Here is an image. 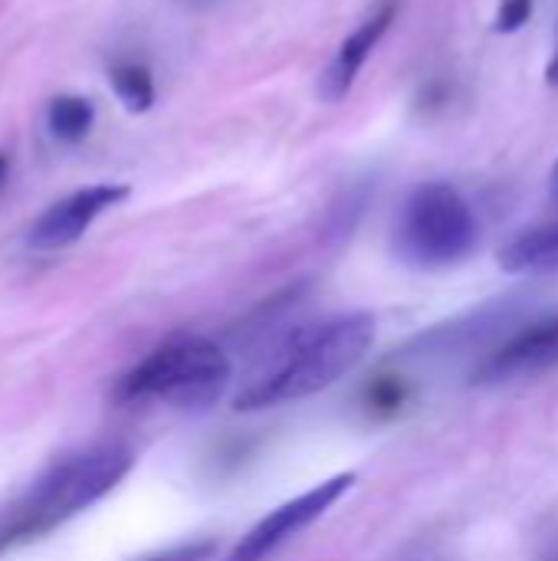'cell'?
Returning a JSON list of instances; mask_svg holds the SVG:
<instances>
[{
	"instance_id": "3957f363",
	"label": "cell",
	"mask_w": 558,
	"mask_h": 561,
	"mask_svg": "<svg viewBox=\"0 0 558 561\" xmlns=\"http://www.w3.org/2000/svg\"><path fill=\"white\" fill-rule=\"evenodd\" d=\"M230 385V358L207 339L178 335L145 355L115 388L118 401H164L207 408Z\"/></svg>"
},
{
	"instance_id": "5b68a950",
	"label": "cell",
	"mask_w": 558,
	"mask_h": 561,
	"mask_svg": "<svg viewBox=\"0 0 558 561\" xmlns=\"http://www.w3.org/2000/svg\"><path fill=\"white\" fill-rule=\"evenodd\" d=\"M355 486V473H339L319 486H312L309 493L283 503L280 510H273L270 516H263L227 556V561H266L276 549H283L293 536H299L303 529H309L316 519H322L349 490Z\"/></svg>"
},
{
	"instance_id": "8992f818",
	"label": "cell",
	"mask_w": 558,
	"mask_h": 561,
	"mask_svg": "<svg viewBox=\"0 0 558 561\" xmlns=\"http://www.w3.org/2000/svg\"><path fill=\"white\" fill-rule=\"evenodd\" d=\"M132 191L125 184H92V187H79L66 197H59L56 204H49L30 227L26 243L33 250H62L72 247L89 227L92 220H99L105 210H112L115 204H122Z\"/></svg>"
},
{
	"instance_id": "4fadbf2b",
	"label": "cell",
	"mask_w": 558,
	"mask_h": 561,
	"mask_svg": "<svg viewBox=\"0 0 558 561\" xmlns=\"http://www.w3.org/2000/svg\"><path fill=\"white\" fill-rule=\"evenodd\" d=\"M217 556V546L214 542H191V546H181V549H171L158 559L148 561H214Z\"/></svg>"
},
{
	"instance_id": "ba28073f",
	"label": "cell",
	"mask_w": 558,
	"mask_h": 561,
	"mask_svg": "<svg viewBox=\"0 0 558 561\" xmlns=\"http://www.w3.org/2000/svg\"><path fill=\"white\" fill-rule=\"evenodd\" d=\"M395 13H398V0H385L358 30H352L345 39H342V46H339V53L332 56V62H329V69L322 72V79H319V92H322V99H329V102H339V99H345L349 95V89L355 85V76L362 72V66H365V59L372 56V49L378 46V39L388 33V26H391V20H395Z\"/></svg>"
},
{
	"instance_id": "277c9868",
	"label": "cell",
	"mask_w": 558,
	"mask_h": 561,
	"mask_svg": "<svg viewBox=\"0 0 558 561\" xmlns=\"http://www.w3.org/2000/svg\"><path fill=\"white\" fill-rule=\"evenodd\" d=\"M480 227L464 194L444 181H431L411 191L401 207L395 247L421 270H444L467 260L477 250Z\"/></svg>"
},
{
	"instance_id": "30bf717a",
	"label": "cell",
	"mask_w": 558,
	"mask_h": 561,
	"mask_svg": "<svg viewBox=\"0 0 558 561\" xmlns=\"http://www.w3.org/2000/svg\"><path fill=\"white\" fill-rule=\"evenodd\" d=\"M95 122V108L86 95H56L46 108V128L53 138L59 141H82L92 131Z\"/></svg>"
},
{
	"instance_id": "9a60e30c",
	"label": "cell",
	"mask_w": 558,
	"mask_h": 561,
	"mask_svg": "<svg viewBox=\"0 0 558 561\" xmlns=\"http://www.w3.org/2000/svg\"><path fill=\"white\" fill-rule=\"evenodd\" d=\"M549 191H553V197H556L558 204V161L556 168H553V174H549Z\"/></svg>"
},
{
	"instance_id": "2e32d148",
	"label": "cell",
	"mask_w": 558,
	"mask_h": 561,
	"mask_svg": "<svg viewBox=\"0 0 558 561\" xmlns=\"http://www.w3.org/2000/svg\"><path fill=\"white\" fill-rule=\"evenodd\" d=\"M3 178H7V154H0V187H3Z\"/></svg>"
},
{
	"instance_id": "52a82bcc",
	"label": "cell",
	"mask_w": 558,
	"mask_h": 561,
	"mask_svg": "<svg viewBox=\"0 0 558 561\" xmlns=\"http://www.w3.org/2000/svg\"><path fill=\"white\" fill-rule=\"evenodd\" d=\"M558 365V316L536 322L529 329H523L520 335H513L506 345H500L497 352H490L483 358V365L474 371L477 385H500V381H513V378H526V375H539Z\"/></svg>"
},
{
	"instance_id": "5bb4252c",
	"label": "cell",
	"mask_w": 558,
	"mask_h": 561,
	"mask_svg": "<svg viewBox=\"0 0 558 561\" xmlns=\"http://www.w3.org/2000/svg\"><path fill=\"white\" fill-rule=\"evenodd\" d=\"M546 82H549V85H558V53L553 56L549 69H546Z\"/></svg>"
},
{
	"instance_id": "6da1fadb",
	"label": "cell",
	"mask_w": 558,
	"mask_h": 561,
	"mask_svg": "<svg viewBox=\"0 0 558 561\" xmlns=\"http://www.w3.org/2000/svg\"><path fill=\"white\" fill-rule=\"evenodd\" d=\"M375 342V316L349 312L322 325L299 329L266 358V365L237 394V411H263L312 398L345 378Z\"/></svg>"
},
{
	"instance_id": "9c48e42d",
	"label": "cell",
	"mask_w": 558,
	"mask_h": 561,
	"mask_svg": "<svg viewBox=\"0 0 558 561\" xmlns=\"http://www.w3.org/2000/svg\"><path fill=\"white\" fill-rule=\"evenodd\" d=\"M500 270L506 273H558V224H543L516 233L497 253Z\"/></svg>"
},
{
	"instance_id": "7c38bea8",
	"label": "cell",
	"mask_w": 558,
	"mask_h": 561,
	"mask_svg": "<svg viewBox=\"0 0 558 561\" xmlns=\"http://www.w3.org/2000/svg\"><path fill=\"white\" fill-rule=\"evenodd\" d=\"M529 16H533V0H503L493 30L497 33H516L523 23H529Z\"/></svg>"
},
{
	"instance_id": "8fae6325",
	"label": "cell",
	"mask_w": 558,
	"mask_h": 561,
	"mask_svg": "<svg viewBox=\"0 0 558 561\" xmlns=\"http://www.w3.org/2000/svg\"><path fill=\"white\" fill-rule=\"evenodd\" d=\"M109 82H112V92L118 95V102L128 112L141 115V112H148L155 105V79H151V69L148 66L132 62V59L115 62L109 69Z\"/></svg>"
},
{
	"instance_id": "7a4b0ae2",
	"label": "cell",
	"mask_w": 558,
	"mask_h": 561,
	"mask_svg": "<svg viewBox=\"0 0 558 561\" xmlns=\"http://www.w3.org/2000/svg\"><path fill=\"white\" fill-rule=\"evenodd\" d=\"M132 463L135 457L122 444H102L66 457L49 473H43V480H36V486L16 503L13 519L0 529V542L43 536L62 526L66 519L79 516L86 506L112 493L125 480Z\"/></svg>"
}]
</instances>
